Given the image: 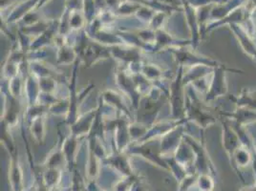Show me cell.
Segmentation results:
<instances>
[{"label":"cell","mask_w":256,"mask_h":191,"mask_svg":"<svg viewBox=\"0 0 256 191\" xmlns=\"http://www.w3.org/2000/svg\"><path fill=\"white\" fill-rule=\"evenodd\" d=\"M235 162H236V164L237 166L239 168H245L248 166V164L250 162L252 158H250V153L248 152V150H242V149H239L236 151L234 155Z\"/></svg>","instance_id":"6da1fadb"},{"label":"cell","mask_w":256,"mask_h":191,"mask_svg":"<svg viewBox=\"0 0 256 191\" xmlns=\"http://www.w3.org/2000/svg\"><path fill=\"white\" fill-rule=\"evenodd\" d=\"M199 188L201 191H212L214 188V182L208 175H202L199 178Z\"/></svg>","instance_id":"7a4b0ae2"},{"label":"cell","mask_w":256,"mask_h":191,"mask_svg":"<svg viewBox=\"0 0 256 191\" xmlns=\"http://www.w3.org/2000/svg\"><path fill=\"white\" fill-rule=\"evenodd\" d=\"M240 191H256V186H246L244 188H242Z\"/></svg>","instance_id":"3957f363"}]
</instances>
